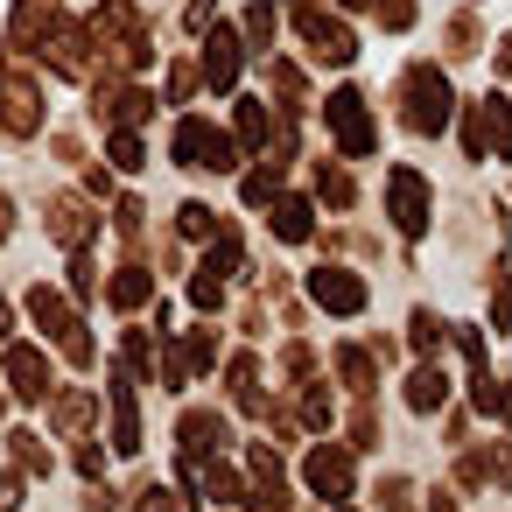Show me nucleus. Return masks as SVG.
<instances>
[{
	"mask_svg": "<svg viewBox=\"0 0 512 512\" xmlns=\"http://www.w3.org/2000/svg\"><path fill=\"white\" fill-rule=\"evenodd\" d=\"M400 99H407V127H414V134H442V127H449V106H456V99H449V78H442L435 64H414L407 85H400Z\"/></svg>",
	"mask_w": 512,
	"mask_h": 512,
	"instance_id": "1",
	"label": "nucleus"
},
{
	"mask_svg": "<svg viewBox=\"0 0 512 512\" xmlns=\"http://www.w3.org/2000/svg\"><path fill=\"white\" fill-rule=\"evenodd\" d=\"M29 316L64 344V358H71V365H92V337H85V323L71 316V302H64L57 288H36V295H29Z\"/></svg>",
	"mask_w": 512,
	"mask_h": 512,
	"instance_id": "2",
	"label": "nucleus"
},
{
	"mask_svg": "<svg viewBox=\"0 0 512 512\" xmlns=\"http://www.w3.org/2000/svg\"><path fill=\"white\" fill-rule=\"evenodd\" d=\"M295 36L309 43V57H316V64H351V57H358V43H351V29H344L337 15H323V8H309V0H302V8H295Z\"/></svg>",
	"mask_w": 512,
	"mask_h": 512,
	"instance_id": "3",
	"label": "nucleus"
},
{
	"mask_svg": "<svg viewBox=\"0 0 512 512\" xmlns=\"http://www.w3.org/2000/svg\"><path fill=\"white\" fill-rule=\"evenodd\" d=\"M176 162H183V169H232V162H239V148H232L211 120H197V113H190V120L176 127Z\"/></svg>",
	"mask_w": 512,
	"mask_h": 512,
	"instance_id": "4",
	"label": "nucleus"
},
{
	"mask_svg": "<svg viewBox=\"0 0 512 512\" xmlns=\"http://www.w3.org/2000/svg\"><path fill=\"white\" fill-rule=\"evenodd\" d=\"M386 211H393V225H400L407 239H421V232H428V183H421L414 169H393V176H386Z\"/></svg>",
	"mask_w": 512,
	"mask_h": 512,
	"instance_id": "5",
	"label": "nucleus"
},
{
	"mask_svg": "<svg viewBox=\"0 0 512 512\" xmlns=\"http://www.w3.org/2000/svg\"><path fill=\"white\" fill-rule=\"evenodd\" d=\"M0 372H8V386H15V400H50V358L36 351V344H8L0 351Z\"/></svg>",
	"mask_w": 512,
	"mask_h": 512,
	"instance_id": "6",
	"label": "nucleus"
},
{
	"mask_svg": "<svg viewBox=\"0 0 512 512\" xmlns=\"http://www.w3.org/2000/svg\"><path fill=\"white\" fill-rule=\"evenodd\" d=\"M330 134H337V148L351 162L372 155V120H365V99L358 92H330Z\"/></svg>",
	"mask_w": 512,
	"mask_h": 512,
	"instance_id": "7",
	"label": "nucleus"
},
{
	"mask_svg": "<svg viewBox=\"0 0 512 512\" xmlns=\"http://www.w3.org/2000/svg\"><path fill=\"white\" fill-rule=\"evenodd\" d=\"M302 477H309V491H316V498H344V491H351V449L316 442V449H309V463H302Z\"/></svg>",
	"mask_w": 512,
	"mask_h": 512,
	"instance_id": "8",
	"label": "nucleus"
},
{
	"mask_svg": "<svg viewBox=\"0 0 512 512\" xmlns=\"http://www.w3.org/2000/svg\"><path fill=\"white\" fill-rule=\"evenodd\" d=\"M309 295H316L330 316H358V309H365V281L344 274V267H316V274H309Z\"/></svg>",
	"mask_w": 512,
	"mask_h": 512,
	"instance_id": "9",
	"label": "nucleus"
},
{
	"mask_svg": "<svg viewBox=\"0 0 512 512\" xmlns=\"http://www.w3.org/2000/svg\"><path fill=\"white\" fill-rule=\"evenodd\" d=\"M239 64H246V57H239V36L218 22V29L204 36V85H211V92H232V85H239Z\"/></svg>",
	"mask_w": 512,
	"mask_h": 512,
	"instance_id": "10",
	"label": "nucleus"
},
{
	"mask_svg": "<svg viewBox=\"0 0 512 512\" xmlns=\"http://www.w3.org/2000/svg\"><path fill=\"white\" fill-rule=\"evenodd\" d=\"M113 449L141 456V407H134V372L127 365L113 372Z\"/></svg>",
	"mask_w": 512,
	"mask_h": 512,
	"instance_id": "11",
	"label": "nucleus"
},
{
	"mask_svg": "<svg viewBox=\"0 0 512 512\" xmlns=\"http://www.w3.org/2000/svg\"><path fill=\"white\" fill-rule=\"evenodd\" d=\"M0 127H8V134H36V127H43V99H36L29 78H8V85H0Z\"/></svg>",
	"mask_w": 512,
	"mask_h": 512,
	"instance_id": "12",
	"label": "nucleus"
},
{
	"mask_svg": "<svg viewBox=\"0 0 512 512\" xmlns=\"http://www.w3.org/2000/svg\"><path fill=\"white\" fill-rule=\"evenodd\" d=\"M92 225H99V218H92V204H85V197H57V204H50V239H57V246L85 253Z\"/></svg>",
	"mask_w": 512,
	"mask_h": 512,
	"instance_id": "13",
	"label": "nucleus"
},
{
	"mask_svg": "<svg viewBox=\"0 0 512 512\" xmlns=\"http://www.w3.org/2000/svg\"><path fill=\"white\" fill-rule=\"evenodd\" d=\"M225 442H232L225 414H211V407L183 414V456H225Z\"/></svg>",
	"mask_w": 512,
	"mask_h": 512,
	"instance_id": "14",
	"label": "nucleus"
},
{
	"mask_svg": "<svg viewBox=\"0 0 512 512\" xmlns=\"http://www.w3.org/2000/svg\"><path fill=\"white\" fill-rule=\"evenodd\" d=\"M50 36H57V0H15V43H29L43 57Z\"/></svg>",
	"mask_w": 512,
	"mask_h": 512,
	"instance_id": "15",
	"label": "nucleus"
},
{
	"mask_svg": "<svg viewBox=\"0 0 512 512\" xmlns=\"http://www.w3.org/2000/svg\"><path fill=\"white\" fill-rule=\"evenodd\" d=\"M92 414H99V400H92L85 386H71V393H57V407H50V421H57L64 435H85V428H92Z\"/></svg>",
	"mask_w": 512,
	"mask_h": 512,
	"instance_id": "16",
	"label": "nucleus"
},
{
	"mask_svg": "<svg viewBox=\"0 0 512 512\" xmlns=\"http://www.w3.org/2000/svg\"><path fill=\"white\" fill-rule=\"evenodd\" d=\"M274 232H281L288 246H302V239L316 232V211H309L302 197H281V204H274Z\"/></svg>",
	"mask_w": 512,
	"mask_h": 512,
	"instance_id": "17",
	"label": "nucleus"
},
{
	"mask_svg": "<svg viewBox=\"0 0 512 512\" xmlns=\"http://www.w3.org/2000/svg\"><path fill=\"white\" fill-rule=\"evenodd\" d=\"M148 302H155L148 267H120V274H113V309H148Z\"/></svg>",
	"mask_w": 512,
	"mask_h": 512,
	"instance_id": "18",
	"label": "nucleus"
},
{
	"mask_svg": "<svg viewBox=\"0 0 512 512\" xmlns=\"http://www.w3.org/2000/svg\"><path fill=\"white\" fill-rule=\"evenodd\" d=\"M442 400H449V379H442L435 365H421V372L407 379V407H414V414H435Z\"/></svg>",
	"mask_w": 512,
	"mask_h": 512,
	"instance_id": "19",
	"label": "nucleus"
},
{
	"mask_svg": "<svg viewBox=\"0 0 512 512\" xmlns=\"http://www.w3.org/2000/svg\"><path fill=\"white\" fill-rule=\"evenodd\" d=\"M232 400H239L246 414H260V407H267V400H260V365H253L246 351L232 358Z\"/></svg>",
	"mask_w": 512,
	"mask_h": 512,
	"instance_id": "20",
	"label": "nucleus"
},
{
	"mask_svg": "<svg viewBox=\"0 0 512 512\" xmlns=\"http://www.w3.org/2000/svg\"><path fill=\"white\" fill-rule=\"evenodd\" d=\"M239 148H267V106L239 99Z\"/></svg>",
	"mask_w": 512,
	"mask_h": 512,
	"instance_id": "21",
	"label": "nucleus"
},
{
	"mask_svg": "<svg viewBox=\"0 0 512 512\" xmlns=\"http://www.w3.org/2000/svg\"><path fill=\"white\" fill-rule=\"evenodd\" d=\"M337 372H344V386H351V393H372V358H365L358 344H344V351H337Z\"/></svg>",
	"mask_w": 512,
	"mask_h": 512,
	"instance_id": "22",
	"label": "nucleus"
},
{
	"mask_svg": "<svg viewBox=\"0 0 512 512\" xmlns=\"http://www.w3.org/2000/svg\"><path fill=\"white\" fill-rule=\"evenodd\" d=\"M274 190H281V162L267 155V162L246 176V204H274Z\"/></svg>",
	"mask_w": 512,
	"mask_h": 512,
	"instance_id": "23",
	"label": "nucleus"
},
{
	"mask_svg": "<svg viewBox=\"0 0 512 512\" xmlns=\"http://www.w3.org/2000/svg\"><path fill=\"white\" fill-rule=\"evenodd\" d=\"M176 232H183V239H211V232H218V211H211V204H183V211H176Z\"/></svg>",
	"mask_w": 512,
	"mask_h": 512,
	"instance_id": "24",
	"label": "nucleus"
},
{
	"mask_svg": "<svg viewBox=\"0 0 512 512\" xmlns=\"http://www.w3.org/2000/svg\"><path fill=\"white\" fill-rule=\"evenodd\" d=\"M8 449H15V463H22L29 477H43V470H50V456H43V442H36L29 428H15V435H8Z\"/></svg>",
	"mask_w": 512,
	"mask_h": 512,
	"instance_id": "25",
	"label": "nucleus"
},
{
	"mask_svg": "<svg viewBox=\"0 0 512 512\" xmlns=\"http://www.w3.org/2000/svg\"><path fill=\"white\" fill-rule=\"evenodd\" d=\"M316 190H323V204H337V211L351 204V176H344V169H323V176H316Z\"/></svg>",
	"mask_w": 512,
	"mask_h": 512,
	"instance_id": "26",
	"label": "nucleus"
},
{
	"mask_svg": "<svg viewBox=\"0 0 512 512\" xmlns=\"http://www.w3.org/2000/svg\"><path fill=\"white\" fill-rule=\"evenodd\" d=\"M246 36H253V50H267L274 43V8H253L246 15Z\"/></svg>",
	"mask_w": 512,
	"mask_h": 512,
	"instance_id": "27",
	"label": "nucleus"
},
{
	"mask_svg": "<svg viewBox=\"0 0 512 512\" xmlns=\"http://www.w3.org/2000/svg\"><path fill=\"white\" fill-rule=\"evenodd\" d=\"M113 162L120 169H141V134H113Z\"/></svg>",
	"mask_w": 512,
	"mask_h": 512,
	"instance_id": "28",
	"label": "nucleus"
},
{
	"mask_svg": "<svg viewBox=\"0 0 512 512\" xmlns=\"http://www.w3.org/2000/svg\"><path fill=\"white\" fill-rule=\"evenodd\" d=\"M99 288V274H92V260L85 253H71V295H92Z\"/></svg>",
	"mask_w": 512,
	"mask_h": 512,
	"instance_id": "29",
	"label": "nucleus"
},
{
	"mask_svg": "<svg viewBox=\"0 0 512 512\" xmlns=\"http://www.w3.org/2000/svg\"><path fill=\"white\" fill-rule=\"evenodd\" d=\"M435 344H442V323L421 309V316H414V351H435Z\"/></svg>",
	"mask_w": 512,
	"mask_h": 512,
	"instance_id": "30",
	"label": "nucleus"
},
{
	"mask_svg": "<svg viewBox=\"0 0 512 512\" xmlns=\"http://www.w3.org/2000/svg\"><path fill=\"white\" fill-rule=\"evenodd\" d=\"M379 22H386V29H407V22H414V0H379Z\"/></svg>",
	"mask_w": 512,
	"mask_h": 512,
	"instance_id": "31",
	"label": "nucleus"
},
{
	"mask_svg": "<svg viewBox=\"0 0 512 512\" xmlns=\"http://www.w3.org/2000/svg\"><path fill=\"white\" fill-rule=\"evenodd\" d=\"M190 92H197V71H190V64H176V71H169V99H176V106H183V99H190Z\"/></svg>",
	"mask_w": 512,
	"mask_h": 512,
	"instance_id": "32",
	"label": "nucleus"
},
{
	"mask_svg": "<svg viewBox=\"0 0 512 512\" xmlns=\"http://www.w3.org/2000/svg\"><path fill=\"white\" fill-rule=\"evenodd\" d=\"M141 512H176V491H162V484H148V491H141Z\"/></svg>",
	"mask_w": 512,
	"mask_h": 512,
	"instance_id": "33",
	"label": "nucleus"
},
{
	"mask_svg": "<svg viewBox=\"0 0 512 512\" xmlns=\"http://www.w3.org/2000/svg\"><path fill=\"white\" fill-rule=\"evenodd\" d=\"M484 470H491L498 484H512V449H491V463H484Z\"/></svg>",
	"mask_w": 512,
	"mask_h": 512,
	"instance_id": "34",
	"label": "nucleus"
},
{
	"mask_svg": "<svg viewBox=\"0 0 512 512\" xmlns=\"http://www.w3.org/2000/svg\"><path fill=\"white\" fill-rule=\"evenodd\" d=\"M15 505H22V484H15L8 470H0V512H15Z\"/></svg>",
	"mask_w": 512,
	"mask_h": 512,
	"instance_id": "35",
	"label": "nucleus"
},
{
	"mask_svg": "<svg viewBox=\"0 0 512 512\" xmlns=\"http://www.w3.org/2000/svg\"><path fill=\"white\" fill-rule=\"evenodd\" d=\"M498 71H505V78H512V36H505V43H498Z\"/></svg>",
	"mask_w": 512,
	"mask_h": 512,
	"instance_id": "36",
	"label": "nucleus"
},
{
	"mask_svg": "<svg viewBox=\"0 0 512 512\" xmlns=\"http://www.w3.org/2000/svg\"><path fill=\"white\" fill-rule=\"evenodd\" d=\"M8 218H15V204H8V197H0V239H8Z\"/></svg>",
	"mask_w": 512,
	"mask_h": 512,
	"instance_id": "37",
	"label": "nucleus"
},
{
	"mask_svg": "<svg viewBox=\"0 0 512 512\" xmlns=\"http://www.w3.org/2000/svg\"><path fill=\"white\" fill-rule=\"evenodd\" d=\"M8 323H15V316H8V295H0V330H8Z\"/></svg>",
	"mask_w": 512,
	"mask_h": 512,
	"instance_id": "38",
	"label": "nucleus"
},
{
	"mask_svg": "<svg viewBox=\"0 0 512 512\" xmlns=\"http://www.w3.org/2000/svg\"><path fill=\"white\" fill-rule=\"evenodd\" d=\"M337 8H372V0H337Z\"/></svg>",
	"mask_w": 512,
	"mask_h": 512,
	"instance_id": "39",
	"label": "nucleus"
},
{
	"mask_svg": "<svg viewBox=\"0 0 512 512\" xmlns=\"http://www.w3.org/2000/svg\"><path fill=\"white\" fill-rule=\"evenodd\" d=\"M0 407H8V400H0Z\"/></svg>",
	"mask_w": 512,
	"mask_h": 512,
	"instance_id": "40",
	"label": "nucleus"
},
{
	"mask_svg": "<svg viewBox=\"0 0 512 512\" xmlns=\"http://www.w3.org/2000/svg\"><path fill=\"white\" fill-rule=\"evenodd\" d=\"M0 50H8V43H0Z\"/></svg>",
	"mask_w": 512,
	"mask_h": 512,
	"instance_id": "41",
	"label": "nucleus"
}]
</instances>
